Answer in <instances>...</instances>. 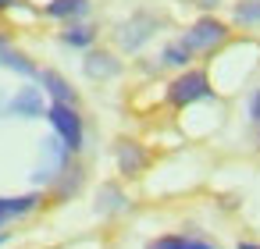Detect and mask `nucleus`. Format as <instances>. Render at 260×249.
Segmentation results:
<instances>
[{
    "label": "nucleus",
    "instance_id": "obj_16",
    "mask_svg": "<svg viewBox=\"0 0 260 249\" xmlns=\"http://www.w3.org/2000/svg\"><path fill=\"white\" fill-rule=\"evenodd\" d=\"M164 64H171V68H185V64H189V50H185L182 43H171V47L164 50Z\"/></svg>",
    "mask_w": 260,
    "mask_h": 249
},
{
    "label": "nucleus",
    "instance_id": "obj_3",
    "mask_svg": "<svg viewBox=\"0 0 260 249\" xmlns=\"http://www.w3.org/2000/svg\"><path fill=\"white\" fill-rule=\"evenodd\" d=\"M228 40V25L217 22V18H200L185 36H182V47L192 54V50H214Z\"/></svg>",
    "mask_w": 260,
    "mask_h": 249
},
{
    "label": "nucleus",
    "instance_id": "obj_21",
    "mask_svg": "<svg viewBox=\"0 0 260 249\" xmlns=\"http://www.w3.org/2000/svg\"><path fill=\"white\" fill-rule=\"evenodd\" d=\"M203 8H214V0H203Z\"/></svg>",
    "mask_w": 260,
    "mask_h": 249
},
{
    "label": "nucleus",
    "instance_id": "obj_11",
    "mask_svg": "<svg viewBox=\"0 0 260 249\" xmlns=\"http://www.w3.org/2000/svg\"><path fill=\"white\" fill-rule=\"evenodd\" d=\"M89 11V0H50L47 15L50 18H82Z\"/></svg>",
    "mask_w": 260,
    "mask_h": 249
},
{
    "label": "nucleus",
    "instance_id": "obj_5",
    "mask_svg": "<svg viewBox=\"0 0 260 249\" xmlns=\"http://www.w3.org/2000/svg\"><path fill=\"white\" fill-rule=\"evenodd\" d=\"M153 29H157V18H150V15H136L132 22L121 25V47H125V50H139V47L153 36Z\"/></svg>",
    "mask_w": 260,
    "mask_h": 249
},
{
    "label": "nucleus",
    "instance_id": "obj_19",
    "mask_svg": "<svg viewBox=\"0 0 260 249\" xmlns=\"http://www.w3.org/2000/svg\"><path fill=\"white\" fill-rule=\"evenodd\" d=\"M8 8H15V0H0V11H8Z\"/></svg>",
    "mask_w": 260,
    "mask_h": 249
},
{
    "label": "nucleus",
    "instance_id": "obj_7",
    "mask_svg": "<svg viewBox=\"0 0 260 249\" xmlns=\"http://www.w3.org/2000/svg\"><path fill=\"white\" fill-rule=\"evenodd\" d=\"M40 206V196L29 192V196H0V224H8L15 217H25Z\"/></svg>",
    "mask_w": 260,
    "mask_h": 249
},
{
    "label": "nucleus",
    "instance_id": "obj_8",
    "mask_svg": "<svg viewBox=\"0 0 260 249\" xmlns=\"http://www.w3.org/2000/svg\"><path fill=\"white\" fill-rule=\"evenodd\" d=\"M8 111L18 114V118H40L43 114V89H22V93H15V100L8 103Z\"/></svg>",
    "mask_w": 260,
    "mask_h": 249
},
{
    "label": "nucleus",
    "instance_id": "obj_14",
    "mask_svg": "<svg viewBox=\"0 0 260 249\" xmlns=\"http://www.w3.org/2000/svg\"><path fill=\"white\" fill-rule=\"evenodd\" d=\"M235 22L260 25V0H242V4H235Z\"/></svg>",
    "mask_w": 260,
    "mask_h": 249
},
{
    "label": "nucleus",
    "instance_id": "obj_6",
    "mask_svg": "<svg viewBox=\"0 0 260 249\" xmlns=\"http://www.w3.org/2000/svg\"><path fill=\"white\" fill-rule=\"evenodd\" d=\"M0 68H8V72H18V75H40L36 64L8 40V36H0Z\"/></svg>",
    "mask_w": 260,
    "mask_h": 249
},
{
    "label": "nucleus",
    "instance_id": "obj_10",
    "mask_svg": "<svg viewBox=\"0 0 260 249\" xmlns=\"http://www.w3.org/2000/svg\"><path fill=\"white\" fill-rule=\"evenodd\" d=\"M40 82H43V89L54 96V103H75V89H72L57 72H43V75H40Z\"/></svg>",
    "mask_w": 260,
    "mask_h": 249
},
{
    "label": "nucleus",
    "instance_id": "obj_1",
    "mask_svg": "<svg viewBox=\"0 0 260 249\" xmlns=\"http://www.w3.org/2000/svg\"><path fill=\"white\" fill-rule=\"evenodd\" d=\"M47 118H50V125H54V132H57V139L64 143L68 153L82 150V118L72 103H50Z\"/></svg>",
    "mask_w": 260,
    "mask_h": 249
},
{
    "label": "nucleus",
    "instance_id": "obj_20",
    "mask_svg": "<svg viewBox=\"0 0 260 249\" xmlns=\"http://www.w3.org/2000/svg\"><path fill=\"white\" fill-rule=\"evenodd\" d=\"M4 242H8V231H0V245H4Z\"/></svg>",
    "mask_w": 260,
    "mask_h": 249
},
{
    "label": "nucleus",
    "instance_id": "obj_13",
    "mask_svg": "<svg viewBox=\"0 0 260 249\" xmlns=\"http://www.w3.org/2000/svg\"><path fill=\"white\" fill-rule=\"evenodd\" d=\"M61 40H64L68 47H93L96 32H93V29H86V25H72L68 32H61Z\"/></svg>",
    "mask_w": 260,
    "mask_h": 249
},
{
    "label": "nucleus",
    "instance_id": "obj_17",
    "mask_svg": "<svg viewBox=\"0 0 260 249\" xmlns=\"http://www.w3.org/2000/svg\"><path fill=\"white\" fill-rule=\"evenodd\" d=\"M249 114L260 121V89H256V93H253V100H249Z\"/></svg>",
    "mask_w": 260,
    "mask_h": 249
},
{
    "label": "nucleus",
    "instance_id": "obj_4",
    "mask_svg": "<svg viewBox=\"0 0 260 249\" xmlns=\"http://www.w3.org/2000/svg\"><path fill=\"white\" fill-rule=\"evenodd\" d=\"M114 157H118V167H121V174H139L146 164H150V153H146V146H139L136 139H121L118 146H114Z\"/></svg>",
    "mask_w": 260,
    "mask_h": 249
},
{
    "label": "nucleus",
    "instance_id": "obj_12",
    "mask_svg": "<svg viewBox=\"0 0 260 249\" xmlns=\"http://www.w3.org/2000/svg\"><path fill=\"white\" fill-rule=\"evenodd\" d=\"M118 72V61L111 54H89L86 57V75L89 79H111Z\"/></svg>",
    "mask_w": 260,
    "mask_h": 249
},
{
    "label": "nucleus",
    "instance_id": "obj_18",
    "mask_svg": "<svg viewBox=\"0 0 260 249\" xmlns=\"http://www.w3.org/2000/svg\"><path fill=\"white\" fill-rule=\"evenodd\" d=\"M235 249H260V245H256V242H239Z\"/></svg>",
    "mask_w": 260,
    "mask_h": 249
},
{
    "label": "nucleus",
    "instance_id": "obj_9",
    "mask_svg": "<svg viewBox=\"0 0 260 249\" xmlns=\"http://www.w3.org/2000/svg\"><path fill=\"white\" fill-rule=\"evenodd\" d=\"M146 249H217V245L200 235H164V238H153Z\"/></svg>",
    "mask_w": 260,
    "mask_h": 249
},
{
    "label": "nucleus",
    "instance_id": "obj_15",
    "mask_svg": "<svg viewBox=\"0 0 260 249\" xmlns=\"http://www.w3.org/2000/svg\"><path fill=\"white\" fill-rule=\"evenodd\" d=\"M100 210H104V214L125 210V196H121L114 185H104V189H100Z\"/></svg>",
    "mask_w": 260,
    "mask_h": 249
},
{
    "label": "nucleus",
    "instance_id": "obj_2",
    "mask_svg": "<svg viewBox=\"0 0 260 249\" xmlns=\"http://www.w3.org/2000/svg\"><path fill=\"white\" fill-rule=\"evenodd\" d=\"M210 96H214V89H210L207 72H182V75L168 86V100H171L175 107H189V103L210 100Z\"/></svg>",
    "mask_w": 260,
    "mask_h": 249
}]
</instances>
